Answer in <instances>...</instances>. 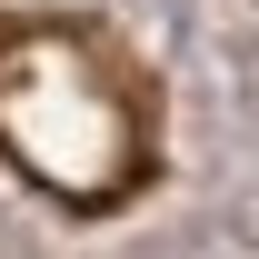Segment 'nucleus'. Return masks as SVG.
Here are the masks:
<instances>
[{
    "instance_id": "f257e3e1",
    "label": "nucleus",
    "mask_w": 259,
    "mask_h": 259,
    "mask_svg": "<svg viewBox=\"0 0 259 259\" xmlns=\"http://www.w3.org/2000/svg\"><path fill=\"white\" fill-rule=\"evenodd\" d=\"M0 160L100 220L160 180V90L130 40L70 10H0Z\"/></svg>"
}]
</instances>
